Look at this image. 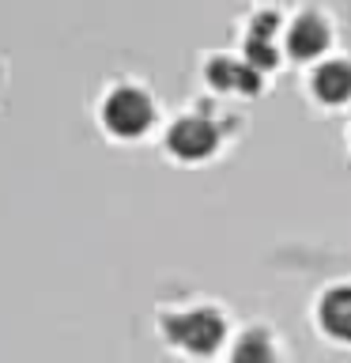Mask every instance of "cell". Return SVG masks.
Wrapping results in <instances>:
<instances>
[{"label": "cell", "mask_w": 351, "mask_h": 363, "mask_svg": "<svg viewBox=\"0 0 351 363\" xmlns=\"http://www.w3.org/2000/svg\"><path fill=\"white\" fill-rule=\"evenodd\" d=\"M163 329H166V337L174 340V345L197 352V356H208V352H215V348L223 345V333H226L223 318L215 314V311L174 314V318H166V322H163Z\"/></svg>", "instance_id": "obj_1"}, {"label": "cell", "mask_w": 351, "mask_h": 363, "mask_svg": "<svg viewBox=\"0 0 351 363\" xmlns=\"http://www.w3.org/2000/svg\"><path fill=\"white\" fill-rule=\"evenodd\" d=\"M102 118L117 136H140L151 125V102L136 87H117L102 106Z\"/></svg>", "instance_id": "obj_2"}, {"label": "cell", "mask_w": 351, "mask_h": 363, "mask_svg": "<svg viewBox=\"0 0 351 363\" xmlns=\"http://www.w3.org/2000/svg\"><path fill=\"white\" fill-rule=\"evenodd\" d=\"M166 144H170V152H174L178 159H189L192 163V159H208L215 152L219 133H215V125L204 121V118H181L174 129H170Z\"/></svg>", "instance_id": "obj_3"}, {"label": "cell", "mask_w": 351, "mask_h": 363, "mask_svg": "<svg viewBox=\"0 0 351 363\" xmlns=\"http://www.w3.org/2000/svg\"><path fill=\"white\" fill-rule=\"evenodd\" d=\"M208 84L219 91H242V95H253L260 87V72L249 61H226V57H215L208 65Z\"/></svg>", "instance_id": "obj_4"}, {"label": "cell", "mask_w": 351, "mask_h": 363, "mask_svg": "<svg viewBox=\"0 0 351 363\" xmlns=\"http://www.w3.org/2000/svg\"><path fill=\"white\" fill-rule=\"evenodd\" d=\"M325 42H328V27H325V19H317V16H302V19H294V23H291L287 45H291V53H294V57H317V53L325 50Z\"/></svg>", "instance_id": "obj_5"}, {"label": "cell", "mask_w": 351, "mask_h": 363, "mask_svg": "<svg viewBox=\"0 0 351 363\" xmlns=\"http://www.w3.org/2000/svg\"><path fill=\"white\" fill-rule=\"evenodd\" d=\"M313 95L321 102H344L351 99V68L344 61H328L313 72Z\"/></svg>", "instance_id": "obj_6"}, {"label": "cell", "mask_w": 351, "mask_h": 363, "mask_svg": "<svg viewBox=\"0 0 351 363\" xmlns=\"http://www.w3.org/2000/svg\"><path fill=\"white\" fill-rule=\"evenodd\" d=\"M321 325L336 340H351V288H333L321 299Z\"/></svg>", "instance_id": "obj_7"}, {"label": "cell", "mask_w": 351, "mask_h": 363, "mask_svg": "<svg viewBox=\"0 0 351 363\" xmlns=\"http://www.w3.org/2000/svg\"><path fill=\"white\" fill-rule=\"evenodd\" d=\"M231 363H272V345H268V337L265 333H246L242 340L234 345V356Z\"/></svg>", "instance_id": "obj_8"}, {"label": "cell", "mask_w": 351, "mask_h": 363, "mask_svg": "<svg viewBox=\"0 0 351 363\" xmlns=\"http://www.w3.org/2000/svg\"><path fill=\"white\" fill-rule=\"evenodd\" d=\"M246 61L260 72V68H272V65H276V50H272L268 38H260V34H249V42H246Z\"/></svg>", "instance_id": "obj_9"}, {"label": "cell", "mask_w": 351, "mask_h": 363, "mask_svg": "<svg viewBox=\"0 0 351 363\" xmlns=\"http://www.w3.org/2000/svg\"><path fill=\"white\" fill-rule=\"evenodd\" d=\"M276 11H265V16H257L253 19V27H249V30H253V34H260V38H272V30H276Z\"/></svg>", "instance_id": "obj_10"}]
</instances>
